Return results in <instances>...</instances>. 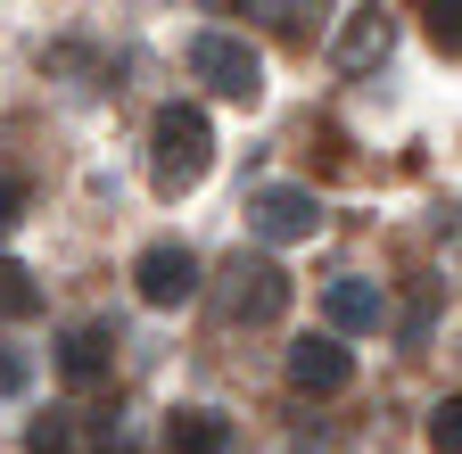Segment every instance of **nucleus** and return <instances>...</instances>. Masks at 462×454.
I'll return each instance as SVG.
<instances>
[{"label":"nucleus","mask_w":462,"mask_h":454,"mask_svg":"<svg viewBox=\"0 0 462 454\" xmlns=\"http://www.w3.org/2000/svg\"><path fill=\"white\" fill-rule=\"evenodd\" d=\"M207 174H215V125H207V107H190V99L157 107V125H149V182L165 199H182Z\"/></svg>","instance_id":"f257e3e1"},{"label":"nucleus","mask_w":462,"mask_h":454,"mask_svg":"<svg viewBox=\"0 0 462 454\" xmlns=\"http://www.w3.org/2000/svg\"><path fill=\"white\" fill-rule=\"evenodd\" d=\"M190 75H199L215 99H240V107H256V91H264V59H256V42H248V33H223V25L190 33Z\"/></svg>","instance_id":"f03ea898"},{"label":"nucleus","mask_w":462,"mask_h":454,"mask_svg":"<svg viewBox=\"0 0 462 454\" xmlns=\"http://www.w3.org/2000/svg\"><path fill=\"white\" fill-rule=\"evenodd\" d=\"M223 314L240 322V330L281 322V314H289V273H281L273 256H240V264L223 273Z\"/></svg>","instance_id":"7ed1b4c3"},{"label":"nucleus","mask_w":462,"mask_h":454,"mask_svg":"<svg viewBox=\"0 0 462 454\" xmlns=\"http://www.w3.org/2000/svg\"><path fill=\"white\" fill-rule=\"evenodd\" d=\"M248 232L273 240V248L314 240V232H322V199H314L306 182H264V190H248Z\"/></svg>","instance_id":"20e7f679"},{"label":"nucleus","mask_w":462,"mask_h":454,"mask_svg":"<svg viewBox=\"0 0 462 454\" xmlns=\"http://www.w3.org/2000/svg\"><path fill=\"white\" fill-rule=\"evenodd\" d=\"M133 281H141L149 306H190V298H199V256H190L182 240H157V248H141Z\"/></svg>","instance_id":"39448f33"},{"label":"nucleus","mask_w":462,"mask_h":454,"mask_svg":"<svg viewBox=\"0 0 462 454\" xmlns=\"http://www.w3.org/2000/svg\"><path fill=\"white\" fill-rule=\"evenodd\" d=\"M346 380H356V356H346V338H298V347H289V388L298 396H338Z\"/></svg>","instance_id":"423d86ee"},{"label":"nucleus","mask_w":462,"mask_h":454,"mask_svg":"<svg viewBox=\"0 0 462 454\" xmlns=\"http://www.w3.org/2000/svg\"><path fill=\"white\" fill-rule=\"evenodd\" d=\"M322 314H330V338H346V330H380V322H388V298H380V281L338 273L330 290H322Z\"/></svg>","instance_id":"0eeeda50"},{"label":"nucleus","mask_w":462,"mask_h":454,"mask_svg":"<svg viewBox=\"0 0 462 454\" xmlns=\"http://www.w3.org/2000/svg\"><path fill=\"white\" fill-rule=\"evenodd\" d=\"M107 364H116V330L107 322H75L67 338H58V380H67V388L107 380Z\"/></svg>","instance_id":"6e6552de"},{"label":"nucleus","mask_w":462,"mask_h":454,"mask_svg":"<svg viewBox=\"0 0 462 454\" xmlns=\"http://www.w3.org/2000/svg\"><path fill=\"white\" fill-rule=\"evenodd\" d=\"M388 50H396V25H388V9H380V0H372V9H356V17H346V33H338V67H346V75L380 67Z\"/></svg>","instance_id":"1a4fd4ad"},{"label":"nucleus","mask_w":462,"mask_h":454,"mask_svg":"<svg viewBox=\"0 0 462 454\" xmlns=\"http://www.w3.org/2000/svg\"><path fill=\"white\" fill-rule=\"evenodd\" d=\"M240 9L256 25H273L281 42H314V33H330V9H338V0H240Z\"/></svg>","instance_id":"9d476101"},{"label":"nucleus","mask_w":462,"mask_h":454,"mask_svg":"<svg viewBox=\"0 0 462 454\" xmlns=\"http://www.w3.org/2000/svg\"><path fill=\"white\" fill-rule=\"evenodd\" d=\"M165 446H173V454H231V422H223V413H173Z\"/></svg>","instance_id":"9b49d317"},{"label":"nucleus","mask_w":462,"mask_h":454,"mask_svg":"<svg viewBox=\"0 0 462 454\" xmlns=\"http://www.w3.org/2000/svg\"><path fill=\"white\" fill-rule=\"evenodd\" d=\"M42 314V290H33V273L17 256H0V322H33Z\"/></svg>","instance_id":"f8f14e48"},{"label":"nucleus","mask_w":462,"mask_h":454,"mask_svg":"<svg viewBox=\"0 0 462 454\" xmlns=\"http://www.w3.org/2000/svg\"><path fill=\"white\" fill-rule=\"evenodd\" d=\"M421 25H430V42L454 59V50H462V0H421Z\"/></svg>","instance_id":"ddd939ff"},{"label":"nucleus","mask_w":462,"mask_h":454,"mask_svg":"<svg viewBox=\"0 0 462 454\" xmlns=\"http://www.w3.org/2000/svg\"><path fill=\"white\" fill-rule=\"evenodd\" d=\"M430 446L462 454V396H438V405H430Z\"/></svg>","instance_id":"4468645a"},{"label":"nucleus","mask_w":462,"mask_h":454,"mask_svg":"<svg viewBox=\"0 0 462 454\" xmlns=\"http://www.w3.org/2000/svg\"><path fill=\"white\" fill-rule=\"evenodd\" d=\"M33 454H75V430L58 422V413H50V422H33Z\"/></svg>","instance_id":"2eb2a0df"},{"label":"nucleus","mask_w":462,"mask_h":454,"mask_svg":"<svg viewBox=\"0 0 462 454\" xmlns=\"http://www.w3.org/2000/svg\"><path fill=\"white\" fill-rule=\"evenodd\" d=\"M17 215H25V182H9V174H0V232H9Z\"/></svg>","instance_id":"dca6fc26"},{"label":"nucleus","mask_w":462,"mask_h":454,"mask_svg":"<svg viewBox=\"0 0 462 454\" xmlns=\"http://www.w3.org/2000/svg\"><path fill=\"white\" fill-rule=\"evenodd\" d=\"M0 388H25V364L17 356H0Z\"/></svg>","instance_id":"f3484780"}]
</instances>
